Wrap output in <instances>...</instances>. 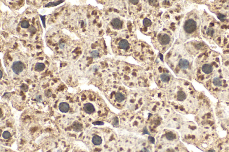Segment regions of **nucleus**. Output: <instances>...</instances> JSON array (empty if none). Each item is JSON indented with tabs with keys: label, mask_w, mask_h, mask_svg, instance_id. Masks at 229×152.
I'll return each mask as SVG.
<instances>
[{
	"label": "nucleus",
	"mask_w": 229,
	"mask_h": 152,
	"mask_svg": "<svg viewBox=\"0 0 229 152\" xmlns=\"http://www.w3.org/2000/svg\"><path fill=\"white\" fill-rule=\"evenodd\" d=\"M21 26L23 28L27 29L30 26V24H29L28 21L25 20V21H22V22L21 23Z\"/></svg>",
	"instance_id": "nucleus-19"
},
{
	"label": "nucleus",
	"mask_w": 229,
	"mask_h": 152,
	"mask_svg": "<svg viewBox=\"0 0 229 152\" xmlns=\"http://www.w3.org/2000/svg\"><path fill=\"white\" fill-rule=\"evenodd\" d=\"M99 54V53L98 50H93V51H92L90 54V56H91L92 57L93 59H97L98 58Z\"/></svg>",
	"instance_id": "nucleus-18"
},
{
	"label": "nucleus",
	"mask_w": 229,
	"mask_h": 152,
	"mask_svg": "<svg viewBox=\"0 0 229 152\" xmlns=\"http://www.w3.org/2000/svg\"><path fill=\"white\" fill-rule=\"evenodd\" d=\"M130 2L132 3L136 4L138 3V1H131Z\"/></svg>",
	"instance_id": "nucleus-28"
},
{
	"label": "nucleus",
	"mask_w": 229,
	"mask_h": 152,
	"mask_svg": "<svg viewBox=\"0 0 229 152\" xmlns=\"http://www.w3.org/2000/svg\"><path fill=\"white\" fill-rule=\"evenodd\" d=\"M166 152H174V151L172 149H168Z\"/></svg>",
	"instance_id": "nucleus-29"
},
{
	"label": "nucleus",
	"mask_w": 229,
	"mask_h": 152,
	"mask_svg": "<svg viewBox=\"0 0 229 152\" xmlns=\"http://www.w3.org/2000/svg\"><path fill=\"white\" fill-rule=\"evenodd\" d=\"M189 63L187 60L181 59L179 62V66L182 70H186L189 68Z\"/></svg>",
	"instance_id": "nucleus-6"
},
{
	"label": "nucleus",
	"mask_w": 229,
	"mask_h": 152,
	"mask_svg": "<svg viewBox=\"0 0 229 152\" xmlns=\"http://www.w3.org/2000/svg\"><path fill=\"white\" fill-rule=\"evenodd\" d=\"M114 99L117 102L121 103L125 100V96L123 93L117 91L114 95Z\"/></svg>",
	"instance_id": "nucleus-7"
},
{
	"label": "nucleus",
	"mask_w": 229,
	"mask_h": 152,
	"mask_svg": "<svg viewBox=\"0 0 229 152\" xmlns=\"http://www.w3.org/2000/svg\"><path fill=\"white\" fill-rule=\"evenodd\" d=\"M2 136H3V137L4 139H9L11 137V133H9L8 131H4L3 133V134H2Z\"/></svg>",
	"instance_id": "nucleus-21"
},
{
	"label": "nucleus",
	"mask_w": 229,
	"mask_h": 152,
	"mask_svg": "<svg viewBox=\"0 0 229 152\" xmlns=\"http://www.w3.org/2000/svg\"><path fill=\"white\" fill-rule=\"evenodd\" d=\"M36 99L38 100V101H40L41 100V97L40 96H36Z\"/></svg>",
	"instance_id": "nucleus-27"
},
{
	"label": "nucleus",
	"mask_w": 229,
	"mask_h": 152,
	"mask_svg": "<svg viewBox=\"0 0 229 152\" xmlns=\"http://www.w3.org/2000/svg\"><path fill=\"white\" fill-rule=\"evenodd\" d=\"M65 44L62 43L59 45V47H60V49H63L65 47Z\"/></svg>",
	"instance_id": "nucleus-26"
},
{
	"label": "nucleus",
	"mask_w": 229,
	"mask_h": 152,
	"mask_svg": "<svg viewBox=\"0 0 229 152\" xmlns=\"http://www.w3.org/2000/svg\"><path fill=\"white\" fill-rule=\"evenodd\" d=\"M119 45L121 49L126 50L129 47V42L126 40L122 39L120 41V42L119 43Z\"/></svg>",
	"instance_id": "nucleus-11"
},
{
	"label": "nucleus",
	"mask_w": 229,
	"mask_h": 152,
	"mask_svg": "<svg viewBox=\"0 0 229 152\" xmlns=\"http://www.w3.org/2000/svg\"><path fill=\"white\" fill-rule=\"evenodd\" d=\"M59 109L60 112L66 113L69 111L70 107L68 103L65 102H61L59 105Z\"/></svg>",
	"instance_id": "nucleus-5"
},
{
	"label": "nucleus",
	"mask_w": 229,
	"mask_h": 152,
	"mask_svg": "<svg viewBox=\"0 0 229 152\" xmlns=\"http://www.w3.org/2000/svg\"><path fill=\"white\" fill-rule=\"evenodd\" d=\"M143 23L144 26L147 27V26H150L151 25L152 22L151 20H150L148 18H146L143 20Z\"/></svg>",
	"instance_id": "nucleus-20"
},
{
	"label": "nucleus",
	"mask_w": 229,
	"mask_h": 152,
	"mask_svg": "<svg viewBox=\"0 0 229 152\" xmlns=\"http://www.w3.org/2000/svg\"><path fill=\"white\" fill-rule=\"evenodd\" d=\"M213 67L209 64H205L202 67V71L204 73L209 74L213 71Z\"/></svg>",
	"instance_id": "nucleus-9"
},
{
	"label": "nucleus",
	"mask_w": 229,
	"mask_h": 152,
	"mask_svg": "<svg viewBox=\"0 0 229 152\" xmlns=\"http://www.w3.org/2000/svg\"><path fill=\"white\" fill-rule=\"evenodd\" d=\"M171 40L170 37L169 35H168L167 34H162L160 36V37H159V42L162 45H167L169 43Z\"/></svg>",
	"instance_id": "nucleus-4"
},
{
	"label": "nucleus",
	"mask_w": 229,
	"mask_h": 152,
	"mask_svg": "<svg viewBox=\"0 0 229 152\" xmlns=\"http://www.w3.org/2000/svg\"><path fill=\"white\" fill-rule=\"evenodd\" d=\"M111 24L113 27L115 28H119L122 27V22L118 18H114L112 21Z\"/></svg>",
	"instance_id": "nucleus-12"
},
{
	"label": "nucleus",
	"mask_w": 229,
	"mask_h": 152,
	"mask_svg": "<svg viewBox=\"0 0 229 152\" xmlns=\"http://www.w3.org/2000/svg\"><path fill=\"white\" fill-rule=\"evenodd\" d=\"M187 96L183 91H179L177 94V99L179 101H183L186 99Z\"/></svg>",
	"instance_id": "nucleus-10"
},
{
	"label": "nucleus",
	"mask_w": 229,
	"mask_h": 152,
	"mask_svg": "<svg viewBox=\"0 0 229 152\" xmlns=\"http://www.w3.org/2000/svg\"><path fill=\"white\" fill-rule=\"evenodd\" d=\"M0 71H1V78H0V79H2V75H3V73H2V70H1Z\"/></svg>",
	"instance_id": "nucleus-30"
},
{
	"label": "nucleus",
	"mask_w": 229,
	"mask_h": 152,
	"mask_svg": "<svg viewBox=\"0 0 229 152\" xmlns=\"http://www.w3.org/2000/svg\"><path fill=\"white\" fill-rule=\"evenodd\" d=\"M92 142L94 145L96 146L100 145L102 143V138L101 136H99L98 135H95L93 137L92 139Z\"/></svg>",
	"instance_id": "nucleus-8"
},
{
	"label": "nucleus",
	"mask_w": 229,
	"mask_h": 152,
	"mask_svg": "<svg viewBox=\"0 0 229 152\" xmlns=\"http://www.w3.org/2000/svg\"><path fill=\"white\" fill-rule=\"evenodd\" d=\"M175 135L172 132H168L166 134V138L168 141H173L175 139Z\"/></svg>",
	"instance_id": "nucleus-17"
},
{
	"label": "nucleus",
	"mask_w": 229,
	"mask_h": 152,
	"mask_svg": "<svg viewBox=\"0 0 229 152\" xmlns=\"http://www.w3.org/2000/svg\"><path fill=\"white\" fill-rule=\"evenodd\" d=\"M83 110L84 112L88 114L93 113L95 112V106L92 103H85L83 106Z\"/></svg>",
	"instance_id": "nucleus-3"
},
{
	"label": "nucleus",
	"mask_w": 229,
	"mask_h": 152,
	"mask_svg": "<svg viewBox=\"0 0 229 152\" xmlns=\"http://www.w3.org/2000/svg\"><path fill=\"white\" fill-rule=\"evenodd\" d=\"M217 17H218L219 19L222 21H224L226 19V16L223 14H219L217 16Z\"/></svg>",
	"instance_id": "nucleus-23"
},
{
	"label": "nucleus",
	"mask_w": 229,
	"mask_h": 152,
	"mask_svg": "<svg viewBox=\"0 0 229 152\" xmlns=\"http://www.w3.org/2000/svg\"><path fill=\"white\" fill-rule=\"evenodd\" d=\"M196 23L194 20L189 19L186 21L184 25L185 31L189 33H192L196 29Z\"/></svg>",
	"instance_id": "nucleus-1"
},
{
	"label": "nucleus",
	"mask_w": 229,
	"mask_h": 152,
	"mask_svg": "<svg viewBox=\"0 0 229 152\" xmlns=\"http://www.w3.org/2000/svg\"><path fill=\"white\" fill-rule=\"evenodd\" d=\"M209 152H214V151H213V150H211V151H209Z\"/></svg>",
	"instance_id": "nucleus-31"
},
{
	"label": "nucleus",
	"mask_w": 229,
	"mask_h": 152,
	"mask_svg": "<svg viewBox=\"0 0 229 152\" xmlns=\"http://www.w3.org/2000/svg\"><path fill=\"white\" fill-rule=\"evenodd\" d=\"M213 82L214 86L217 87H220L222 85V81L218 77H216L214 78Z\"/></svg>",
	"instance_id": "nucleus-16"
},
{
	"label": "nucleus",
	"mask_w": 229,
	"mask_h": 152,
	"mask_svg": "<svg viewBox=\"0 0 229 152\" xmlns=\"http://www.w3.org/2000/svg\"><path fill=\"white\" fill-rule=\"evenodd\" d=\"M24 68V63L20 61H15L13 63L12 69L14 73L17 75L21 73Z\"/></svg>",
	"instance_id": "nucleus-2"
},
{
	"label": "nucleus",
	"mask_w": 229,
	"mask_h": 152,
	"mask_svg": "<svg viewBox=\"0 0 229 152\" xmlns=\"http://www.w3.org/2000/svg\"><path fill=\"white\" fill-rule=\"evenodd\" d=\"M39 16H40L41 19L42 20L43 26H44V28H45V27H46V26H45V16H41L40 15Z\"/></svg>",
	"instance_id": "nucleus-24"
},
{
	"label": "nucleus",
	"mask_w": 229,
	"mask_h": 152,
	"mask_svg": "<svg viewBox=\"0 0 229 152\" xmlns=\"http://www.w3.org/2000/svg\"><path fill=\"white\" fill-rule=\"evenodd\" d=\"M160 79L163 83L168 82L170 79V76L168 74L163 73L160 75Z\"/></svg>",
	"instance_id": "nucleus-15"
},
{
	"label": "nucleus",
	"mask_w": 229,
	"mask_h": 152,
	"mask_svg": "<svg viewBox=\"0 0 229 152\" xmlns=\"http://www.w3.org/2000/svg\"><path fill=\"white\" fill-rule=\"evenodd\" d=\"M45 65L44 63H37L35 65V69L38 72H40L44 70Z\"/></svg>",
	"instance_id": "nucleus-13"
},
{
	"label": "nucleus",
	"mask_w": 229,
	"mask_h": 152,
	"mask_svg": "<svg viewBox=\"0 0 229 152\" xmlns=\"http://www.w3.org/2000/svg\"><path fill=\"white\" fill-rule=\"evenodd\" d=\"M215 31L214 29L213 28H208V30H207V35L210 36H212L213 35V34L214 33Z\"/></svg>",
	"instance_id": "nucleus-22"
},
{
	"label": "nucleus",
	"mask_w": 229,
	"mask_h": 152,
	"mask_svg": "<svg viewBox=\"0 0 229 152\" xmlns=\"http://www.w3.org/2000/svg\"><path fill=\"white\" fill-rule=\"evenodd\" d=\"M65 2L64 1H58L56 2H50L48 4L44 5V7H49V6H56L60 5V4L63 3Z\"/></svg>",
	"instance_id": "nucleus-14"
},
{
	"label": "nucleus",
	"mask_w": 229,
	"mask_h": 152,
	"mask_svg": "<svg viewBox=\"0 0 229 152\" xmlns=\"http://www.w3.org/2000/svg\"><path fill=\"white\" fill-rule=\"evenodd\" d=\"M93 125H102L104 124L102 122L96 121V122H94L93 123Z\"/></svg>",
	"instance_id": "nucleus-25"
}]
</instances>
